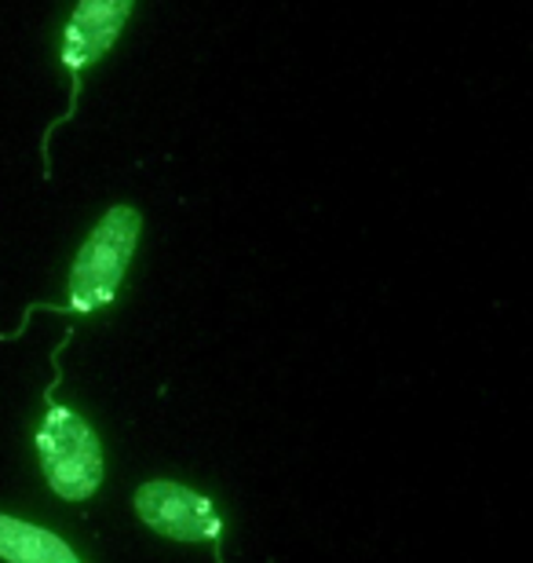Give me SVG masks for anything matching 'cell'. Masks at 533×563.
I'll return each mask as SVG.
<instances>
[{
  "label": "cell",
  "instance_id": "obj_2",
  "mask_svg": "<svg viewBox=\"0 0 533 563\" xmlns=\"http://www.w3.org/2000/svg\"><path fill=\"white\" fill-rule=\"evenodd\" d=\"M37 454L48 487L66 501L92 498L103 483V446L81 413L48 402V413L37 428Z\"/></svg>",
  "mask_w": 533,
  "mask_h": 563
},
{
  "label": "cell",
  "instance_id": "obj_3",
  "mask_svg": "<svg viewBox=\"0 0 533 563\" xmlns=\"http://www.w3.org/2000/svg\"><path fill=\"white\" fill-rule=\"evenodd\" d=\"M135 516L173 542H209L215 549V563H223V516L206 494L173 479H151L135 490Z\"/></svg>",
  "mask_w": 533,
  "mask_h": 563
},
{
  "label": "cell",
  "instance_id": "obj_5",
  "mask_svg": "<svg viewBox=\"0 0 533 563\" xmlns=\"http://www.w3.org/2000/svg\"><path fill=\"white\" fill-rule=\"evenodd\" d=\"M0 560L8 563H81L59 534L0 512Z\"/></svg>",
  "mask_w": 533,
  "mask_h": 563
},
{
  "label": "cell",
  "instance_id": "obj_1",
  "mask_svg": "<svg viewBox=\"0 0 533 563\" xmlns=\"http://www.w3.org/2000/svg\"><path fill=\"white\" fill-rule=\"evenodd\" d=\"M143 217L132 206H113L103 220L96 223V231L88 234L81 253L74 261L70 272V303L63 311L92 314L118 297L124 272L132 264L135 242H140Z\"/></svg>",
  "mask_w": 533,
  "mask_h": 563
},
{
  "label": "cell",
  "instance_id": "obj_4",
  "mask_svg": "<svg viewBox=\"0 0 533 563\" xmlns=\"http://www.w3.org/2000/svg\"><path fill=\"white\" fill-rule=\"evenodd\" d=\"M132 8H135V0H81V4L74 8V15L63 30V52H59L66 74H70V81H74L70 85V110H66L55 125H63V121L74 118L77 96H81V74L113 48V41L121 37ZM55 125L48 129V136L55 132Z\"/></svg>",
  "mask_w": 533,
  "mask_h": 563
}]
</instances>
